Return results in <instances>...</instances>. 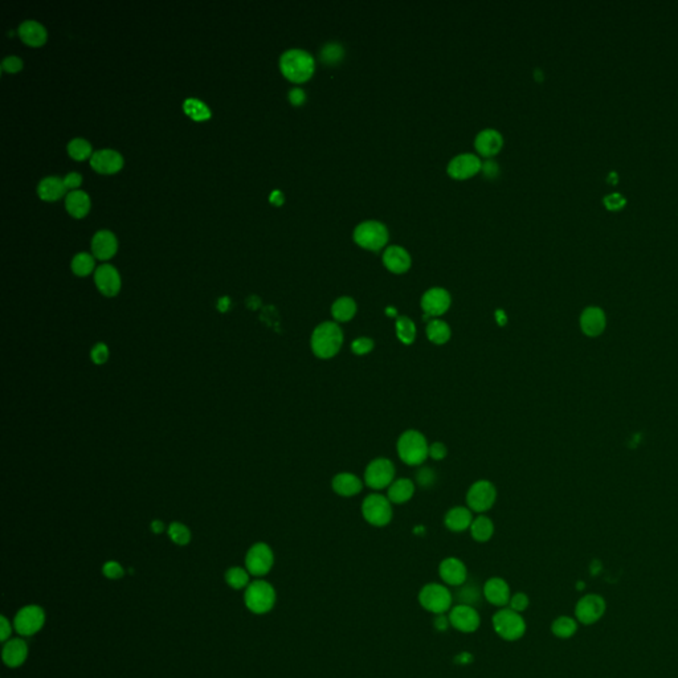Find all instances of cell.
I'll return each mask as SVG.
<instances>
[{
	"label": "cell",
	"instance_id": "obj_25",
	"mask_svg": "<svg viewBox=\"0 0 678 678\" xmlns=\"http://www.w3.org/2000/svg\"><path fill=\"white\" fill-rule=\"evenodd\" d=\"M17 35L22 39V42L27 44L29 47H33V48L42 47V45H44L47 42V39H48L47 29L39 22H36V20H26V22H23L19 26Z\"/></svg>",
	"mask_w": 678,
	"mask_h": 678
},
{
	"label": "cell",
	"instance_id": "obj_5",
	"mask_svg": "<svg viewBox=\"0 0 678 678\" xmlns=\"http://www.w3.org/2000/svg\"><path fill=\"white\" fill-rule=\"evenodd\" d=\"M492 625L495 635L508 643L521 640L527 628L522 613H518L508 607L498 608L492 618Z\"/></svg>",
	"mask_w": 678,
	"mask_h": 678
},
{
	"label": "cell",
	"instance_id": "obj_24",
	"mask_svg": "<svg viewBox=\"0 0 678 678\" xmlns=\"http://www.w3.org/2000/svg\"><path fill=\"white\" fill-rule=\"evenodd\" d=\"M383 264L395 274L406 273L411 267V256L402 247H388L383 254Z\"/></svg>",
	"mask_w": 678,
	"mask_h": 678
},
{
	"label": "cell",
	"instance_id": "obj_56",
	"mask_svg": "<svg viewBox=\"0 0 678 678\" xmlns=\"http://www.w3.org/2000/svg\"><path fill=\"white\" fill-rule=\"evenodd\" d=\"M472 661H473V654H470V653H468V652H463V653H460L458 656H456V663H458V664H469V663H472Z\"/></svg>",
	"mask_w": 678,
	"mask_h": 678
},
{
	"label": "cell",
	"instance_id": "obj_36",
	"mask_svg": "<svg viewBox=\"0 0 678 678\" xmlns=\"http://www.w3.org/2000/svg\"><path fill=\"white\" fill-rule=\"evenodd\" d=\"M395 333L396 337L403 345L410 346L416 339L417 330H416L415 322L411 318L406 317V315H402V317L396 318Z\"/></svg>",
	"mask_w": 678,
	"mask_h": 678
},
{
	"label": "cell",
	"instance_id": "obj_22",
	"mask_svg": "<svg viewBox=\"0 0 678 678\" xmlns=\"http://www.w3.org/2000/svg\"><path fill=\"white\" fill-rule=\"evenodd\" d=\"M118 251V240L112 231H99L92 239V252L94 258L106 261L110 260Z\"/></svg>",
	"mask_w": 678,
	"mask_h": 678
},
{
	"label": "cell",
	"instance_id": "obj_10",
	"mask_svg": "<svg viewBox=\"0 0 678 678\" xmlns=\"http://www.w3.org/2000/svg\"><path fill=\"white\" fill-rule=\"evenodd\" d=\"M497 499V489L493 482L488 480L476 481L466 493V505L474 513H485L493 508Z\"/></svg>",
	"mask_w": 678,
	"mask_h": 678
},
{
	"label": "cell",
	"instance_id": "obj_46",
	"mask_svg": "<svg viewBox=\"0 0 678 678\" xmlns=\"http://www.w3.org/2000/svg\"><path fill=\"white\" fill-rule=\"evenodd\" d=\"M102 572L106 578L109 579H119L124 577L125 571L122 568V565H119L118 562H114V561H110V562H106L104 567H102Z\"/></svg>",
	"mask_w": 678,
	"mask_h": 678
},
{
	"label": "cell",
	"instance_id": "obj_26",
	"mask_svg": "<svg viewBox=\"0 0 678 678\" xmlns=\"http://www.w3.org/2000/svg\"><path fill=\"white\" fill-rule=\"evenodd\" d=\"M473 511L465 506H456L447 511L444 517V524L445 527L453 531V533H463L465 530H469L470 524L473 522Z\"/></svg>",
	"mask_w": 678,
	"mask_h": 678
},
{
	"label": "cell",
	"instance_id": "obj_30",
	"mask_svg": "<svg viewBox=\"0 0 678 678\" xmlns=\"http://www.w3.org/2000/svg\"><path fill=\"white\" fill-rule=\"evenodd\" d=\"M64 179L58 176H47L38 185V194L44 201H56L67 194Z\"/></svg>",
	"mask_w": 678,
	"mask_h": 678
},
{
	"label": "cell",
	"instance_id": "obj_6",
	"mask_svg": "<svg viewBox=\"0 0 678 678\" xmlns=\"http://www.w3.org/2000/svg\"><path fill=\"white\" fill-rule=\"evenodd\" d=\"M361 510L365 521L371 526L384 527L392 521L394 510H392V504L387 495H379V493L368 495L363 499Z\"/></svg>",
	"mask_w": 678,
	"mask_h": 678
},
{
	"label": "cell",
	"instance_id": "obj_50",
	"mask_svg": "<svg viewBox=\"0 0 678 678\" xmlns=\"http://www.w3.org/2000/svg\"><path fill=\"white\" fill-rule=\"evenodd\" d=\"M1 69L7 73H17L23 69V60L17 56L6 57L1 63Z\"/></svg>",
	"mask_w": 678,
	"mask_h": 678
},
{
	"label": "cell",
	"instance_id": "obj_13",
	"mask_svg": "<svg viewBox=\"0 0 678 678\" xmlns=\"http://www.w3.org/2000/svg\"><path fill=\"white\" fill-rule=\"evenodd\" d=\"M606 613V600L596 593L584 595L575 607L577 620L584 624L591 625L599 622Z\"/></svg>",
	"mask_w": 678,
	"mask_h": 678
},
{
	"label": "cell",
	"instance_id": "obj_47",
	"mask_svg": "<svg viewBox=\"0 0 678 678\" xmlns=\"http://www.w3.org/2000/svg\"><path fill=\"white\" fill-rule=\"evenodd\" d=\"M435 481H436V474H435L433 469L424 468L422 470H419V473L416 474V482L423 488L432 486L435 483Z\"/></svg>",
	"mask_w": 678,
	"mask_h": 678
},
{
	"label": "cell",
	"instance_id": "obj_33",
	"mask_svg": "<svg viewBox=\"0 0 678 678\" xmlns=\"http://www.w3.org/2000/svg\"><path fill=\"white\" fill-rule=\"evenodd\" d=\"M482 597H483L482 588L474 583L472 584L470 581H466L465 584L457 587L456 591L453 593V600L456 602L454 604H466V606L476 607Z\"/></svg>",
	"mask_w": 678,
	"mask_h": 678
},
{
	"label": "cell",
	"instance_id": "obj_9",
	"mask_svg": "<svg viewBox=\"0 0 678 678\" xmlns=\"http://www.w3.org/2000/svg\"><path fill=\"white\" fill-rule=\"evenodd\" d=\"M395 481V465L390 458H374L365 469V483L374 490L388 488Z\"/></svg>",
	"mask_w": 678,
	"mask_h": 678
},
{
	"label": "cell",
	"instance_id": "obj_19",
	"mask_svg": "<svg viewBox=\"0 0 678 678\" xmlns=\"http://www.w3.org/2000/svg\"><path fill=\"white\" fill-rule=\"evenodd\" d=\"M580 330L584 336L596 338L602 336L607 326L606 313L597 306H590L581 311L579 318Z\"/></svg>",
	"mask_w": 678,
	"mask_h": 678
},
{
	"label": "cell",
	"instance_id": "obj_39",
	"mask_svg": "<svg viewBox=\"0 0 678 678\" xmlns=\"http://www.w3.org/2000/svg\"><path fill=\"white\" fill-rule=\"evenodd\" d=\"M71 268L72 272L76 276H78V277H86V276H89L90 273L96 272L94 270V268H96L94 256L85 254V252L76 254L73 257V260H72Z\"/></svg>",
	"mask_w": 678,
	"mask_h": 678
},
{
	"label": "cell",
	"instance_id": "obj_12",
	"mask_svg": "<svg viewBox=\"0 0 678 678\" xmlns=\"http://www.w3.org/2000/svg\"><path fill=\"white\" fill-rule=\"evenodd\" d=\"M274 563L273 551L267 543H254L247 552L245 565L247 571L254 577H264L272 570Z\"/></svg>",
	"mask_w": 678,
	"mask_h": 678
},
{
	"label": "cell",
	"instance_id": "obj_31",
	"mask_svg": "<svg viewBox=\"0 0 678 678\" xmlns=\"http://www.w3.org/2000/svg\"><path fill=\"white\" fill-rule=\"evenodd\" d=\"M415 495V483L408 479H395L387 488V497L391 504L402 505L408 502Z\"/></svg>",
	"mask_w": 678,
	"mask_h": 678
},
{
	"label": "cell",
	"instance_id": "obj_42",
	"mask_svg": "<svg viewBox=\"0 0 678 678\" xmlns=\"http://www.w3.org/2000/svg\"><path fill=\"white\" fill-rule=\"evenodd\" d=\"M170 539L179 546H185L191 540V531L190 529L181 522H172L169 526L167 530Z\"/></svg>",
	"mask_w": 678,
	"mask_h": 678
},
{
	"label": "cell",
	"instance_id": "obj_28",
	"mask_svg": "<svg viewBox=\"0 0 678 678\" xmlns=\"http://www.w3.org/2000/svg\"><path fill=\"white\" fill-rule=\"evenodd\" d=\"M504 138L493 129L482 130L476 138V149L482 156H493L502 149Z\"/></svg>",
	"mask_w": 678,
	"mask_h": 678
},
{
	"label": "cell",
	"instance_id": "obj_23",
	"mask_svg": "<svg viewBox=\"0 0 678 678\" xmlns=\"http://www.w3.org/2000/svg\"><path fill=\"white\" fill-rule=\"evenodd\" d=\"M363 482L365 481L361 480L358 476H355L353 473L342 472V473H338L334 476V479L331 481V488H333L334 493H337L340 497L349 498V497L358 495L362 492Z\"/></svg>",
	"mask_w": 678,
	"mask_h": 678
},
{
	"label": "cell",
	"instance_id": "obj_20",
	"mask_svg": "<svg viewBox=\"0 0 678 678\" xmlns=\"http://www.w3.org/2000/svg\"><path fill=\"white\" fill-rule=\"evenodd\" d=\"M124 156L112 149H102L90 158V166L99 174L112 175L124 167Z\"/></svg>",
	"mask_w": 678,
	"mask_h": 678
},
{
	"label": "cell",
	"instance_id": "obj_45",
	"mask_svg": "<svg viewBox=\"0 0 678 678\" xmlns=\"http://www.w3.org/2000/svg\"><path fill=\"white\" fill-rule=\"evenodd\" d=\"M529 606H530V599H529V596L526 593H511V597H510V602H508V608H511L513 611H515L518 613H522V612H524L529 608Z\"/></svg>",
	"mask_w": 678,
	"mask_h": 678
},
{
	"label": "cell",
	"instance_id": "obj_51",
	"mask_svg": "<svg viewBox=\"0 0 678 678\" xmlns=\"http://www.w3.org/2000/svg\"><path fill=\"white\" fill-rule=\"evenodd\" d=\"M433 627L438 632H445L449 629L451 627V622H449V616L448 613H441V615H435L433 618Z\"/></svg>",
	"mask_w": 678,
	"mask_h": 678
},
{
	"label": "cell",
	"instance_id": "obj_8",
	"mask_svg": "<svg viewBox=\"0 0 678 678\" xmlns=\"http://www.w3.org/2000/svg\"><path fill=\"white\" fill-rule=\"evenodd\" d=\"M354 241L368 251H379L388 241V231L379 222H363L355 228Z\"/></svg>",
	"mask_w": 678,
	"mask_h": 678
},
{
	"label": "cell",
	"instance_id": "obj_15",
	"mask_svg": "<svg viewBox=\"0 0 678 678\" xmlns=\"http://www.w3.org/2000/svg\"><path fill=\"white\" fill-rule=\"evenodd\" d=\"M438 577L449 588H457L468 581V568L461 559L448 556L438 565Z\"/></svg>",
	"mask_w": 678,
	"mask_h": 678
},
{
	"label": "cell",
	"instance_id": "obj_7",
	"mask_svg": "<svg viewBox=\"0 0 678 678\" xmlns=\"http://www.w3.org/2000/svg\"><path fill=\"white\" fill-rule=\"evenodd\" d=\"M245 606L256 615L267 613L276 604V591L265 580H256L247 587L244 595Z\"/></svg>",
	"mask_w": 678,
	"mask_h": 678
},
{
	"label": "cell",
	"instance_id": "obj_43",
	"mask_svg": "<svg viewBox=\"0 0 678 678\" xmlns=\"http://www.w3.org/2000/svg\"><path fill=\"white\" fill-rule=\"evenodd\" d=\"M374 347H375V342L368 337H359L352 342V352L359 356L371 353Z\"/></svg>",
	"mask_w": 678,
	"mask_h": 678
},
{
	"label": "cell",
	"instance_id": "obj_49",
	"mask_svg": "<svg viewBox=\"0 0 678 678\" xmlns=\"http://www.w3.org/2000/svg\"><path fill=\"white\" fill-rule=\"evenodd\" d=\"M448 454V448L445 447L444 443H440V441H435L432 444H429V451H428V456L435 460V461H441L447 457Z\"/></svg>",
	"mask_w": 678,
	"mask_h": 678
},
{
	"label": "cell",
	"instance_id": "obj_1",
	"mask_svg": "<svg viewBox=\"0 0 678 678\" xmlns=\"http://www.w3.org/2000/svg\"><path fill=\"white\" fill-rule=\"evenodd\" d=\"M345 340L343 330L336 321H326L313 330L311 347L320 359H331L340 352Z\"/></svg>",
	"mask_w": 678,
	"mask_h": 678
},
{
	"label": "cell",
	"instance_id": "obj_60",
	"mask_svg": "<svg viewBox=\"0 0 678 678\" xmlns=\"http://www.w3.org/2000/svg\"><path fill=\"white\" fill-rule=\"evenodd\" d=\"M483 170H485V172H486L488 175H490V176H492V175H493V172H497V166H495V163H493V162H486V163H485V166H483Z\"/></svg>",
	"mask_w": 678,
	"mask_h": 678
},
{
	"label": "cell",
	"instance_id": "obj_59",
	"mask_svg": "<svg viewBox=\"0 0 678 678\" xmlns=\"http://www.w3.org/2000/svg\"><path fill=\"white\" fill-rule=\"evenodd\" d=\"M150 527H151V530H153V533H154V534H160V533H163V530H165V523L162 522V521H159V520H156V521H153V522H151Z\"/></svg>",
	"mask_w": 678,
	"mask_h": 678
},
{
	"label": "cell",
	"instance_id": "obj_57",
	"mask_svg": "<svg viewBox=\"0 0 678 678\" xmlns=\"http://www.w3.org/2000/svg\"><path fill=\"white\" fill-rule=\"evenodd\" d=\"M269 200H270V203H272V204L281 206V204L283 203V195L281 194V192H280V191H279V190H276V191H273V194L270 195Z\"/></svg>",
	"mask_w": 678,
	"mask_h": 678
},
{
	"label": "cell",
	"instance_id": "obj_44",
	"mask_svg": "<svg viewBox=\"0 0 678 678\" xmlns=\"http://www.w3.org/2000/svg\"><path fill=\"white\" fill-rule=\"evenodd\" d=\"M109 355H110V352H109V347L99 342V343H96L93 347H92V352H90V359L94 365H99V366H102L108 362L109 359Z\"/></svg>",
	"mask_w": 678,
	"mask_h": 678
},
{
	"label": "cell",
	"instance_id": "obj_41",
	"mask_svg": "<svg viewBox=\"0 0 678 678\" xmlns=\"http://www.w3.org/2000/svg\"><path fill=\"white\" fill-rule=\"evenodd\" d=\"M226 580L229 587L235 590H241L244 587H248L249 584V574L247 570L241 567H232L226 572Z\"/></svg>",
	"mask_w": 678,
	"mask_h": 678
},
{
	"label": "cell",
	"instance_id": "obj_54",
	"mask_svg": "<svg viewBox=\"0 0 678 678\" xmlns=\"http://www.w3.org/2000/svg\"><path fill=\"white\" fill-rule=\"evenodd\" d=\"M604 201H606L608 208L616 210V208H620L622 204L625 203V199L622 198L620 194H611V195H608L607 198L604 199Z\"/></svg>",
	"mask_w": 678,
	"mask_h": 678
},
{
	"label": "cell",
	"instance_id": "obj_27",
	"mask_svg": "<svg viewBox=\"0 0 678 678\" xmlns=\"http://www.w3.org/2000/svg\"><path fill=\"white\" fill-rule=\"evenodd\" d=\"M27 656H28V647L26 641L22 638H13L7 641L1 653L3 663L10 668H17L24 664Z\"/></svg>",
	"mask_w": 678,
	"mask_h": 678
},
{
	"label": "cell",
	"instance_id": "obj_21",
	"mask_svg": "<svg viewBox=\"0 0 678 678\" xmlns=\"http://www.w3.org/2000/svg\"><path fill=\"white\" fill-rule=\"evenodd\" d=\"M481 160L479 156L473 154H461L454 156L448 165V174L458 181H464L476 175L481 170Z\"/></svg>",
	"mask_w": 678,
	"mask_h": 678
},
{
	"label": "cell",
	"instance_id": "obj_17",
	"mask_svg": "<svg viewBox=\"0 0 678 678\" xmlns=\"http://www.w3.org/2000/svg\"><path fill=\"white\" fill-rule=\"evenodd\" d=\"M482 595L483 599L493 607L504 608L508 607L510 597H511V590L508 581L499 577L489 578L483 583L482 587Z\"/></svg>",
	"mask_w": 678,
	"mask_h": 678
},
{
	"label": "cell",
	"instance_id": "obj_53",
	"mask_svg": "<svg viewBox=\"0 0 678 678\" xmlns=\"http://www.w3.org/2000/svg\"><path fill=\"white\" fill-rule=\"evenodd\" d=\"M306 99V96H305V92L299 88H295L289 92V101L295 105V106H299L305 102Z\"/></svg>",
	"mask_w": 678,
	"mask_h": 678
},
{
	"label": "cell",
	"instance_id": "obj_2",
	"mask_svg": "<svg viewBox=\"0 0 678 678\" xmlns=\"http://www.w3.org/2000/svg\"><path fill=\"white\" fill-rule=\"evenodd\" d=\"M314 58L302 49H289L280 58V69L283 76L296 84L308 81L314 73Z\"/></svg>",
	"mask_w": 678,
	"mask_h": 678
},
{
	"label": "cell",
	"instance_id": "obj_32",
	"mask_svg": "<svg viewBox=\"0 0 678 678\" xmlns=\"http://www.w3.org/2000/svg\"><path fill=\"white\" fill-rule=\"evenodd\" d=\"M425 336L429 342L433 345H445L451 337H452V330L451 326L448 325L445 321L435 318L427 322L425 326Z\"/></svg>",
	"mask_w": 678,
	"mask_h": 678
},
{
	"label": "cell",
	"instance_id": "obj_11",
	"mask_svg": "<svg viewBox=\"0 0 678 678\" xmlns=\"http://www.w3.org/2000/svg\"><path fill=\"white\" fill-rule=\"evenodd\" d=\"M453 629L461 634H474L481 625V616L477 608L466 604H453L448 612Z\"/></svg>",
	"mask_w": 678,
	"mask_h": 678
},
{
	"label": "cell",
	"instance_id": "obj_35",
	"mask_svg": "<svg viewBox=\"0 0 678 678\" xmlns=\"http://www.w3.org/2000/svg\"><path fill=\"white\" fill-rule=\"evenodd\" d=\"M469 531L476 542L485 543L495 536V523L489 517L480 514L473 520V522L469 527Z\"/></svg>",
	"mask_w": 678,
	"mask_h": 678
},
{
	"label": "cell",
	"instance_id": "obj_29",
	"mask_svg": "<svg viewBox=\"0 0 678 678\" xmlns=\"http://www.w3.org/2000/svg\"><path fill=\"white\" fill-rule=\"evenodd\" d=\"M90 206H92L90 198L85 191L74 190V191H69L67 194L65 208L74 219L85 217L90 211Z\"/></svg>",
	"mask_w": 678,
	"mask_h": 678
},
{
	"label": "cell",
	"instance_id": "obj_18",
	"mask_svg": "<svg viewBox=\"0 0 678 678\" xmlns=\"http://www.w3.org/2000/svg\"><path fill=\"white\" fill-rule=\"evenodd\" d=\"M94 283L99 293L105 297H115L122 286L119 272L110 264H102L94 272Z\"/></svg>",
	"mask_w": 678,
	"mask_h": 678
},
{
	"label": "cell",
	"instance_id": "obj_16",
	"mask_svg": "<svg viewBox=\"0 0 678 678\" xmlns=\"http://www.w3.org/2000/svg\"><path fill=\"white\" fill-rule=\"evenodd\" d=\"M452 298L448 290L443 288L428 289L422 297V309L427 317H441L451 308Z\"/></svg>",
	"mask_w": 678,
	"mask_h": 678
},
{
	"label": "cell",
	"instance_id": "obj_3",
	"mask_svg": "<svg viewBox=\"0 0 678 678\" xmlns=\"http://www.w3.org/2000/svg\"><path fill=\"white\" fill-rule=\"evenodd\" d=\"M396 449L399 458L410 466L422 465L429 457V444L423 433L416 429H408L403 432L397 440Z\"/></svg>",
	"mask_w": 678,
	"mask_h": 678
},
{
	"label": "cell",
	"instance_id": "obj_55",
	"mask_svg": "<svg viewBox=\"0 0 678 678\" xmlns=\"http://www.w3.org/2000/svg\"><path fill=\"white\" fill-rule=\"evenodd\" d=\"M11 632H13L11 624L6 619V616H1L0 618V640L7 641L11 636Z\"/></svg>",
	"mask_w": 678,
	"mask_h": 678
},
{
	"label": "cell",
	"instance_id": "obj_14",
	"mask_svg": "<svg viewBox=\"0 0 678 678\" xmlns=\"http://www.w3.org/2000/svg\"><path fill=\"white\" fill-rule=\"evenodd\" d=\"M45 622V613L39 606L22 608L15 616V629L19 635L32 636L38 634Z\"/></svg>",
	"mask_w": 678,
	"mask_h": 678
},
{
	"label": "cell",
	"instance_id": "obj_52",
	"mask_svg": "<svg viewBox=\"0 0 678 678\" xmlns=\"http://www.w3.org/2000/svg\"><path fill=\"white\" fill-rule=\"evenodd\" d=\"M64 184L67 187V190H77L81 184H83V176L78 174V172H69L65 178H64Z\"/></svg>",
	"mask_w": 678,
	"mask_h": 678
},
{
	"label": "cell",
	"instance_id": "obj_58",
	"mask_svg": "<svg viewBox=\"0 0 678 678\" xmlns=\"http://www.w3.org/2000/svg\"><path fill=\"white\" fill-rule=\"evenodd\" d=\"M231 306V299L228 297H222L217 302V309L222 311V313H226Z\"/></svg>",
	"mask_w": 678,
	"mask_h": 678
},
{
	"label": "cell",
	"instance_id": "obj_34",
	"mask_svg": "<svg viewBox=\"0 0 678 678\" xmlns=\"http://www.w3.org/2000/svg\"><path fill=\"white\" fill-rule=\"evenodd\" d=\"M356 311H358L356 302L352 297H339L338 299H336L334 304L331 305V317L337 324L338 322L345 324L353 320Z\"/></svg>",
	"mask_w": 678,
	"mask_h": 678
},
{
	"label": "cell",
	"instance_id": "obj_40",
	"mask_svg": "<svg viewBox=\"0 0 678 678\" xmlns=\"http://www.w3.org/2000/svg\"><path fill=\"white\" fill-rule=\"evenodd\" d=\"M68 154L71 156L72 159L74 160H78V162H83L85 159H89L93 156V147L89 142L84 140V138H74L69 143H68Z\"/></svg>",
	"mask_w": 678,
	"mask_h": 678
},
{
	"label": "cell",
	"instance_id": "obj_4",
	"mask_svg": "<svg viewBox=\"0 0 678 678\" xmlns=\"http://www.w3.org/2000/svg\"><path fill=\"white\" fill-rule=\"evenodd\" d=\"M417 600L424 611L432 615L448 613L454 604L453 593L444 583H427L417 595Z\"/></svg>",
	"mask_w": 678,
	"mask_h": 678
},
{
	"label": "cell",
	"instance_id": "obj_61",
	"mask_svg": "<svg viewBox=\"0 0 678 678\" xmlns=\"http://www.w3.org/2000/svg\"><path fill=\"white\" fill-rule=\"evenodd\" d=\"M495 317H497V321L499 325H505L506 324V315H505V311H498L495 313Z\"/></svg>",
	"mask_w": 678,
	"mask_h": 678
},
{
	"label": "cell",
	"instance_id": "obj_37",
	"mask_svg": "<svg viewBox=\"0 0 678 678\" xmlns=\"http://www.w3.org/2000/svg\"><path fill=\"white\" fill-rule=\"evenodd\" d=\"M184 113L187 114L192 121L203 122L211 118L210 108L200 99H187L183 104Z\"/></svg>",
	"mask_w": 678,
	"mask_h": 678
},
{
	"label": "cell",
	"instance_id": "obj_38",
	"mask_svg": "<svg viewBox=\"0 0 678 678\" xmlns=\"http://www.w3.org/2000/svg\"><path fill=\"white\" fill-rule=\"evenodd\" d=\"M578 622L570 616H559L551 624V632L558 638H570L577 634Z\"/></svg>",
	"mask_w": 678,
	"mask_h": 678
},
{
	"label": "cell",
	"instance_id": "obj_48",
	"mask_svg": "<svg viewBox=\"0 0 678 678\" xmlns=\"http://www.w3.org/2000/svg\"><path fill=\"white\" fill-rule=\"evenodd\" d=\"M321 57L327 63H337L339 58L342 57V48L339 47L338 44H329L324 48Z\"/></svg>",
	"mask_w": 678,
	"mask_h": 678
},
{
	"label": "cell",
	"instance_id": "obj_62",
	"mask_svg": "<svg viewBox=\"0 0 678 678\" xmlns=\"http://www.w3.org/2000/svg\"><path fill=\"white\" fill-rule=\"evenodd\" d=\"M584 587H586V586H584V583H583V581H578V584H577V588H578V590L581 591V590H584Z\"/></svg>",
	"mask_w": 678,
	"mask_h": 678
}]
</instances>
